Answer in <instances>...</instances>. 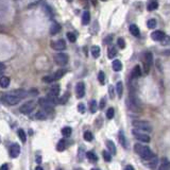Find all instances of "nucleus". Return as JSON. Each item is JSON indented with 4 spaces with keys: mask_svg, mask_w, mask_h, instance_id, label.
Listing matches in <instances>:
<instances>
[{
    "mask_svg": "<svg viewBox=\"0 0 170 170\" xmlns=\"http://www.w3.org/2000/svg\"><path fill=\"white\" fill-rule=\"evenodd\" d=\"M134 151L145 161H148L154 156V153L151 151V149L148 146H144L140 144L134 145Z\"/></svg>",
    "mask_w": 170,
    "mask_h": 170,
    "instance_id": "obj_1",
    "label": "nucleus"
},
{
    "mask_svg": "<svg viewBox=\"0 0 170 170\" xmlns=\"http://www.w3.org/2000/svg\"><path fill=\"white\" fill-rule=\"evenodd\" d=\"M126 105H128L129 110H131L132 112H135V113L142 111V102L137 98V96L133 93V90L126 99Z\"/></svg>",
    "mask_w": 170,
    "mask_h": 170,
    "instance_id": "obj_2",
    "label": "nucleus"
},
{
    "mask_svg": "<svg viewBox=\"0 0 170 170\" xmlns=\"http://www.w3.org/2000/svg\"><path fill=\"white\" fill-rule=\"evenodd\" d=\"M132 124H133L137 130H142V131H145V132L152 131V126H151V124L146 120H134L132 122Z\"/></svg>",
    "mask_w": 170,
    "mask_h": 170,
    "instance_id": "obj_3",
    "label": "nucleus"
},
{
    "mask_svg": "<svg viewBox=\"0 0 170 170\" xmlns=\"http://www.w3.org/2000/svg\"><path fill=\"white\" fill-rule=\"evenodd\" d=\"M36 108V102L34 100H30V101H27L26 103H23V105L19 108V112L21 114H30L32 111H33L34 108Z\"/></svg>",
    "mask_w": 170,
    "mask_h": 170,
    "instance_id": "obj_4",
    "label": "nucleus"
},
{
    "mask_svg": "<svg viewBox=\"0 0 170 170\" xmlns=\"http://www.w3.org/2000/svg\"><path fill=\"white\" fill-rule=\"evenodd\" d=\"M2 100H3V102H5L8 105H16L17 103L20 102L21 99L9 93V94H4V95H2Z\"/></svg>",
    "mask_w": 170,
    "mask_h": 170,
    "instance_id": "obj_5",
    "label": "nucleus"
},
{
    "mask_svg": "<svg viewBox=\"0 0 170 170\" xmlns=\"http://www.w3.org/2000/svg\"><path fill=\"white\" fill-rule=\"evenodd\" d=\"M53 60H54V63H55L57 66H66L68 63V55L66 53L60 52V53L54 55Z\"/></svg>",
    "mask_w": 170,
    "mask_h": 170,
    "instance_id": "obj_6",
    "label": "nucleus"
},
{
    "mask_svg": "<svg viewBox=\"0 0 170 170\" xmlns=\"http://www.w3.org/2000/svg\"><path fill=\"white\" fill-rule=\"evenodd\" d=\"M50 46H51L52 49L57 50V51H62V50L66 49V41L64 39H57V41H51Z\"/></svg>",
    "mask_w": 170,
    "mask_h": 170,
    "instance_id": "obj_7",
    "label": "nucleus"
},
{
    "mask_svg": "<svg viewBox=\"0 0 170 170\" xmlns=\"http://www.w3.org/2000/svg\"><path fill=\"white\" fill-rule=\"evenodd\" d=\"M153 65V55L151 52H147L145 54V72L148 73L150 71V68Z\"/></svg>",
    "mask_w": 170,
    "mask_h": 170,
    "instance_id": "obj_8",
    "label": "nucleus"
},
{
    "mask_svg": "<svg viewBox=\"0 0 170 170\" xmlns=\"http://www.w3.org/2000/svg\"><path fill=\"white\" fill-rule=\"evenodd\" d=\"M39 105L44 108V112H46V113H52L53 112V105L46 98H41L39 100Z\"/></svg>",
    "mask_w": 170,
    "mask_h": 170,
    "instance_id": "obj_9",
    "label": "nucleus"
},
{
    "mask_svg": "<svg viewBox=\"0 0 170 170\" xmlns=\"http://www.w3.org/2000/svg\"><path fill=\"white\" fill-rule=\"evenodd\" d=\"M132 133H133V135L135 136V138L138 139V140H140V142H150V140H151L150 136L146 134V133H142V132L137 131V130H133Z\"/></svg>",
    "mask_w": 170,
    "mask_h": 170,
    "instance_id": "obj_10",
    "label": "nucleus"
},
{
    "mask_svg": "<svg viewBox=\"0 0 170 170\" xmlns=\"http://www.w3.org/2000/svg\"><path fill=\"white\" fill-rule=\"evenodd\" d=\"M85 95V84L84 82H78L76 85V96L77 98L81 99Z\"/></svg>",
    "mask_w": 170,
    "mask_h": 170,
    "instance_id": "obj_11",
    "label": "nucleus"
},
{
    "mask_svg": "<svg viewBox=\"0 0 170 170\" xmlns=\"http://www.w3.org/2000/svg\"><path fill=\"white\" fill-rule=\"evenodd\" d=\"M19 153H20V146L18 144H12V146L10 147V156L16 158L18 157Z\"/></svg>",
    "mask_w": 170,
    "mask_h": 170,
    "instance_id": "obj_12",
    "label": "nucleus"
},
{
    "mask_svg": "<svg viewBox=\"0 0 170 170\" xmlns=\"http://www.w3.org/2000/svg\"><path fill=\"white\" fill-rule=\"evenodd\" d=\"M166 37V34L165 32L161 31V30H155L154 32L151 33V39L153 41H161Z\"/></svg>",
    "mask_w": 170,
    "mask_h": 170,
    "instance_id": "obj_13",
    "label": "nucleus"
},
{
    "mask_svg": "<svg viewBox=\"0 0 170 170\" xmlns=\"http://www.w3.org/2000/svg\"><path fill=\"white\" fill-rule=\"evenodd\" d=\"M10 94L16 96V97H18V98H20V99L26 98L27 95H28V93L23 89H14V90H12V92H10Z\"/></svg>",
    "mask_w": 170,
    "mask_h": 170,
    "instance_id": "obj_14",
    "label": "nucleus"
},
{
    "mask_svg": "<svg viewBox=\"0 0 170 170\" xmlns=\"http://www.w3.org/2000/svg\"><path fill=\"white\" fill-rule=\"evenodd\" d=\"M67 73V69H64V68H61V69H59L57 71H55L52 75V77H53V79H54V81H57V80H60L61 78H63L64 77V75H66Z\"/></svg>",
    "mask_w": 170,
    "mask_h": 170,
    "instance_id": "obj_15",
    "label": "nucleus"
},
{
    "mask_svg": "<svg viewBox=\"0 0 170 170\" xmlns=\"http://www.w3.org/2000/svg\"><path fill=\"white\" fill-rule=\"evenodd\" d=\"M140 76H142V68L139 65H136L131 72V78L132 79H138Z\"/></svg>",
    "mask_w": 170,
    "mask_h": 170,
    "instance_id": "obj_16",
    "label": "nucleus"
},
{
    "mask_svg": "<svg viewBox=\"0 0 170 170\" xmlns=\"http://www.w3.org/2000/svg\"><path fill=\"white\" fill-rule=\"evenodd\" d=\"M61 31V26H60V23H52L51 26H50V34L51 35H55V34H57L59 32Z\"/></svg>",
    "mask_w": 170,
    "mask_h": 170,
    "instance_id": "obj_17",
    "label": "nucleus"
},
{
    "mask_svg": "<svg viewBox=\"0 0 170 170\" xmlns=\"http://www.w3.org/2000/svg\"><path fill=\"white\" fill-rule=\"evenodd\" d=\"M118 139H119V142H120V145L122 146V147L128 148V140H126V135H124V131L119 132Z\"/></svg>",
    "mask_w": 170,
    "mask_h": 170,
    "instance_id": "obj_18",
    "label": "nucleus"
},
{
    "mask_svg": "<svg viewBox=\"0 0 170 170\" xmlns=\"http://www.w3.org/2000/svg\"><path fill=\"white\" fill-rule=\"evenodd\" d=\"M10 85V78L5 77V76H1L0 77V87L7 88Z\"/></svg>",
    "mask_w": 170,
    "mask_h": 170,
    "instance_id": "obj_19",
    "label": "nucleus"
},
{
    "mask_svg": "<svg viewBox=\"0 0 170 170\" xmlns=\"http://www.w3.org/2000/svg\"><path fill=\"white\" fill-rule=\"evenodd\" d=\"M66 148H67V142H66L65 139H61L57 145V150L59 152H62Z\"/></svg>",
    "mask_w": 170,
    "mask_h": 170,
    "instance_id": "obj_20",
    "label": "nucleus"
},
{
    "mask_svg": "<svg viewBox=\"0 0 170 170\" xmlns=\"http://www.w3.org/2000/svg\"><path fill=\"white\" fill-rule=\"evenodd\" d=\"M106 147L110 150V153H111V154H116L117 152L116 146H115V144H114L112 140H106Z\"/></svg>",
    "mask_w": 170,
    "mask_h": 170,
    "instance_id": "obj_21",
    "label": "nucleus"
},
{
    "mask_svg": "<svg viewBox=\"0 0 170 170\" xmlns=\"http://www.w3.org/2000/svg\"><path fill=\"white\" fill-rule=\"evenodd\" d=\"M89 21H90V13L88 11H85L82 15V25L83 26H86V25L89 23Z\"/></svg>",
    "mask_w": 170,
    "mask_h": 170,
    "instance_id": "obj_22",
    "label": "nucleus"
},
{
    "mask_svg": "<svg viewBox=\"0 0 170 170\" xmlns=\"http://www.w3.org/2000/svg\"><path fill=\"white\" fill-rule=\"evenodd\" d=\"M46 99L51 103L52 105H55V104H59V98H57V96H53L51 94H48L46 97Z\"/></svg>",
    "mask_w": 170,
    "mask_h": 170,
    "instance_id": "obj_23",
    "label": "nucleus"
},
{
    "mask_svg": "<svg viewBox=\"0 0 170 170\" xmlns=\"http://www.w3.org/2000/svg\"><path fill=\"white\" fill-rule=\"evenodd\" d=\"M112 67L115 71H120L122 69V64L119 60H114L113 61V64H112Z\"/></svg>",
    "mask_w": 170,
    "mask_h": 170,
    "instance_id": "obj_24",
    "label": "nucleus"
},
{
    "mask_svg": "<svg viewBox=\"0 0 170 170\" xmlns=\"http://www.w3.org/2000/svg\"><path fill=\"white\" fill-rule=\"evenodd\" d=\"M116 92H117V95H118L119 98H121V97H122V94H124V84H122V82H121V81L117 82Z\"/></svg>",
    "mask_w": 170,
    "mask_h": 170,
    "instance_id": "obj_25",
    "label": "nucleus"
},
{
    "mask_svg": "<svg viewBox=\"0 0 170 170\" xmlns=\"http://www.w3.org/2000/svg\"><path fill=\"white\" fill-rule=\"evenodd\" d=\"M148 162H149V163H148V164H147L148 167H150V168H151V169H154V168L156 167L157 163H158V160H157V157L154 155V156H153L152 158H150V160H148Z\"/></svg>",
    "mask_w": 170,
    "mask_h": 170,
    "instance_id": "obj_26",
    "label": "nucleus"
},
{
    "mask_svg": "<svg viewBox=\"0 0 170 170\" xmlns=\"http://www.w3.org/2000/svg\"><path fill=\"white\" fill-rule=\"evenodd\" d=\"M60 85L59 84H54V85H52L51 87H50V93L49 94H51V95H53V96H59L60 95Z\"/></svg>",
    "mask_w": 170,
    "mask_h": 170,
    "instance_id": "obj_27",
    "label": "nucleus"
},
{
    "mask_svg": "<svg viewBox=\"0 0 170 170\" xmlns=\"http://www.w3.org/2000/svg\"><path fill=\"white\" fill-rule=\"evenodd\" d=\"M158 8V2H157L156 0H152V1H150L149 4L147 7V10L148 11H154Z\"/></svg>",
    "mask_w": 170,
    "mask_h": 170,
    "instance_id": "obj_28",
    "label": "nucleus"
},
{
    "mask_svg": "<svg viewBox=\"0 0 170 170\" xmlns=\"http://www.w3.org/2000/svg\"><path fill=\"white\" fill-rule=\"evenodd\" d=\"M117 55V49L115 47H110L108 50V59H113Z\"/></svg>",
    "mask_w": 170,
    "mask_h": 170,
    "instance_id": "obj_29",
    "label": "nucleus"
},
{
    "mask_svg": "<svg viewBox=\"0 0 170 170\" xmlns=\"http://www.w3.org/2000/svg\"><path fill=\"white\" fill-rule=\"evenodd\" d=\"M92 55H93L95 59L100 57V47L99 46H94L92 48Z\"/></svg>",
    "mask_w": 170,
    "mask_h": 170,
    "instance_id": "obj_30",
    "label": "nucleus"
},
{
    "mask_svg": "<svg viewBox=\"0 0 170 170\" xmlns=\"http://www.w3.org/2000/svg\"><path fill=\"white\" fill-rule=\"evenodd\" d=\"M130 32L132 33V35L134 36H139V28L136 26V25H131L130 26Z\"/></svg>",
    "mask_w": 170,
    "mask_h": 170,
    "instance_id": "obj_31",
    "label": "nucleus"
},
{
    "mask_svg": "<svg viewBox=\"0 0 170 170\" xmlns=\"http://www.w3.org/2000/svg\"><path fill=\"white\" fill-rule=\"evenodd\" d=\"M34 117H35L36 119H39V120H45V119L47 118V114L46 112L44 111H39L34 115Z\"/></svg>",
    "mask_w": 170,
    "mask_h": 170,
    "instance_id": "obj_32",
    "label": "nucleus"
},
{
    "mask_svg": "<svg viewBox=\"0 0 170 170\" xmlns=\"http://www.w3.org/2000/svg\"><path fill=\"white\" fill-rule=\"evenodd\" d=\"M71 128H69V126H65V128H63L62 129V134L64 137H69L70 135H71Z\"/></svg>",
    "mask_w": 170,
    "mask_h": 170,
    "instance_id": "obj_33",
    "label": "nucleus"
},
{
    "mask_svg": "<svg viewBox=\"0 0 170 170\" xmlns=\"http://www.w3.org/2000/svg\"><path fill=\"white\" fill-rule=\"evenodd\" d=\"M18 137L20 138V140L23 142H27V134L25 133L23 129H19L18 130Z\"/></svg>",
    "mask_w": 170,
    "mask_h": 170,
    "instance_id": "obj_34",
    "label": "nucleus"
},
{
    "mask_svg": "<svg viewBox=\"0 0 170 170\" xmlns=\"http://www.w3.org/2000/svg\"><path fill=\"white\" fill-rule=\"evenodd\" d=\"M85 156L87 157L88 160H90V161H97V160H98L97 155H96L95 153L93 152V151H88V152H85Z\"/></svg>",
    "mask_w": 170,
    "mask_h": 170,
    "instance_id": "obj_35",
    "label": "nucleus"
},
{
    "mask_svg": "<svg viewBox=\"0 0 170 170\" xmlns=\"http://www.w3.org/2000/svg\"><path fill=\"white\" fill-rule=\"evenodd\" d=\"M97 108H98V105H97V102H96V100L90 101V103H89L90 113H96V112H97Z\"/></svg>",
    "mask_w": 170,
    "mask_h": 170,
    "instance_id": "obj_36",
    "label": "nucleus"
},
{
    "mask_svg": "<svg viewBox=\"0 0 170 170\" xmlns=\"http://www.w3.org/2000/svg\"><path fill=\"white\" fill-rule=\"evenodd\" d=\"M83 137H84V139L86 140V142H92V140H93V138H94L93 133H92V132H89V131L85 132L84 135H83Z\"/></svg>",
    "mask_w": 170,
    "mask_h": 170,
    "instance_id": "obj_37",
    "label": "nucleus"
},
{
    "mask_svg": "<svg viewBox=\"0 0 170 170\" xmlns=\"http://www.w3.org/2000/svg\"><path fill=\"white\" fill-rule=\"evenodd\" d=\"M156 20L155 19H149V20L147 21V26H148V28L149 29H154V28H156Z\"/></svg>",
    "mask_w": 170,
    "mask_h": 170,
    "instance_id": "obj_38",
    "label": "nucleus"
},
{
    "mask_svg": "<svg viewBox=\"0 0 170 170\" xmlns=\"http://www.w3.org/2000/svg\"><path fill=\"white\" fill-rule=\"evenodd\" d=\"M67 39L70 43H75L77 41V36H76L75 33H72V32H68L67 33Z\"/></svg>",
    "mask_w": 170,
    "mask_h": 170,
    "instance_id": "obj_39",
    "label": "nucleus"
},
{
    "mask_svg": "<svg viewBox=\"0 0 170 170\" xmlns=\"http://www.w3.org/2000/svg\"><path fill=\"white\" fill-rule=\"evenodd\" d=\"M114 115H115V111H114V108H110L108 110V112H106V117H108V119H113Z\"/></svg>",
    "mask_w": 170,
    "mask_h": 170,
    "instance_id": "obj_40",
    "label": "nucleus"
},
{
    "mask_svg": "<svg viewBox=\"0 0 170 170\" xmlns=\"http://www.w3.org/2000/svg\"><path fill=\"white\" fill-rule=\"evenodd\" d=\"M158 170H169V162H168V160L164 161V163L160 166Z\"/></svg>",
    "mask_w": 170,
    "mask_h": 170,
    "instance_id": "obj_41",
    "label": "nucleus"
},
{
    "mask_svg": "<svg viewBox=\"0 0 170 170\" xmlns=\"http://www.w3.org/2000/svg\"><path fill=\"white\" fill-rule=\"evenodd\" d=\"M102 155H103V158L106 161V162H111L112 160V154L108 151H103L102 152Z\"/></svg>",
    "mask_w": 170,
    "mask_h": 170,
    "instance_id": "obj_42",
    "label": "nucleus"
},
{
    "mask_svg": "<svg viewBox=\"0 0 170 170\" xmlns=\"http://www.w3.org/2000/svg\"><path fill=\"white\" fill-rule=\"evenodd\" d=\"M98 80L100 82V84H104V81H105V76H104V72L103 71H99L98 75Z\"/></svg>",
    "mask_w": 170,
    "mask_h": 170,
    "instance_id": "obj_43",
    "label": "nucleus"
},
{
    "mask_svg": "<svg viewBox=\"0 0 170 170\" xmlns=\"http://www.w3.org/2000/svg\"><path fill=\"white\" fill-rule=\"evenodd\" d=\"M43 81H44V82H46V83H53V82H55V81H54V79H53V77H52V75L44 77V78H43Z\"/></svg>",
    "mask_w": 170,
    "mask_h": 170,
    "instance_id": "obj_44",
    "label": "nucleus"
},
{
    "mask_svg": "<svg viewBox=\"0 0 170 170\" xmlns=\"http://www.w3.org/2000/svg\"><path fill=\"white\" fill-rule=\"evenodd\" d=\"M117 44H118V46L120 47V49L126 48V41H124V39H120V37H119V39H117Z\"/></svg>",
    "mask_w": 170,
    "mask_h": 170,
    "instance_id": "obj_45",
    "label": "nucleus"
},
{
    "mask_svg": "<svg viewBox=\"0 0 170 170\" xmlns=\"http://www.w3.org/2000/svg\"><path fill=\"white\" fill-rule=\"evenodd\" d=\"M68 97H69V95H68V94H65V95L63 96L62 98L59 99V104H65V103L67 102Z\"/></svg>",
    "mask_w": 170,
    "mask_h": 170,
    "instance_id": "obj_46",
    "label": "nucleus"
},
{
    "mask_svg": "<svg viewBox=\"0 0 170 170\" xmlns=\"http://www.w3.org/2000/svg\"><path fill=\"white\" fill-rule=\"evenodd\" d=\"M78 111L80 112L81 114H84V112H85V105L83 104V103H79V104H78Z\"/></svg>",
    "mask_w": 170,
    "mask_h": 170,
    "instance_id": "obj_47",
    "label": "nucleus"
},
{
    "mask_svg": "<svg viewBox=\"0 0 170 170\" xmlns=\"http://www.w3.org/2000/svg\"><path fill=\"white\" fill-rule=\"evenodd\" d=\"M108 94H110V97H111L112 99L115 97V92H114V87L113 86H108Z\"/></svg>",
    "mask_w": 170,
    "mask_h": 170,
    "instance_id": "obj_48",
    "label": "nucleus"
},
{
    "mask_svg": "<svg viewBox=\"0 0 170 170\" xmlns=\"http://www.w3.org/2000/svg\"><path fill=\"white\" fill-rule=\"evenodd\" d=\"M112 39H113V36H112V35H108V36H106L105 39H104V44H105V45L111 44Z\"/></svg>",
    "mask_w": 170,
    "mask_h": 170,
    "instance_id": "obj_49",
    "label": "nucleus"
},
{
    "mask_svg": "<svg viewBox=\"0 0 170 170\" xmlns=\"http://www.w3.org/2000/svg\"><path fill=\"white\" fill-rule=\"evenodd\" d=\"M78 154H79V158H80V160H82V158H83V155L85 154V152H84V150H83V148H80V149H79V152H78Z\"/></svg>",
    "mask_w": 170,
    "mask_h": 170,
    "instance_id": "obj_50",
    "label": "nucleus"
},
{
    "mask_svg": "<svg viewBox=\"0 0 170 170\" xmlns=\"http://www.w3.org/2000/svg\"><path fill=\"white\" fill-rule=\"evenodd\" d=\"M105 103H106L105 98H102V99H101V101H100V106H99V108H100L101 110H102V108H104V106H105Z\"/></svg>",
    "mask_w": 170,
    "mask_h": 170,
    "instance_id": "obj_51",
    "label": "nucleus"
},
{
    "mask_svg": "<svg viewBox=\"0 0 170 170\" xmlns=\"http://www.w3.org/2000/svg\"><path fill=\"white\" fill-rule=\"evenodd\" d=\"M0 170H9V167L7 164H3V165H1V167H0Z\"/></svg>",
    "mask_w": 170,
    "mask_h": 170,
    "instance_id": "obj_52",
    "label": "nucleus"
},
{
    "mask_svg": "<svg viewBox=\"0 0 170 170\" xmlns=\"http://www.w3.org/2000/svg\"><path fill=\"white\" fill-rule=\"evenodd\" d=\"M124 170H135V169H134V167H133L132 165H128V166H126Z\"/></svg>",
    "mask_w": 170,
    "mask_h": 170,
    "instance_id": "obj_53",
    "label": "nucleus"
},
{
    "mask_svg": "<svg viewBox=\"0 0 170 170\" xmlns=\"http://www.w3.org/2000/svg\"><path fill=\"white\" fill-rule=\"evenodd\" d=\"M0 69L1 70H4L5 69V65L3 63H0Z\"/></svg>",
    "mask_w": 170,
    "mask_h": 170,
    "instance_id": "obj_54",
    "label": "nucleus"
},
{
    "mask_svg": "<svg viewBox=\"0 0 170 170\" xmlns=\"http://www.w3.org/2000/svg\"><path fill=\"white\" fill-rule=\"evenodd\" d=\"M35 170H44V169H43V168H41V166H39V167H36V168H35Z\"/></svg>",
    "mask_w": 170,
    "mask_h": 170,
    "instance_id": "obj_55",
    "label": "nucleus"
},
{
    "mask_svg": "<svg viewBox=\"0 0 170 170\" xmlns=\"http://www.w3.org/2000/svg\"><path fill=\"white\" fill-rule=\"evenodd\" d=\"M2 73H3V70H1V69H0V76L2 75Z\"/></svg>",
    "mask_w": 170,
    "mask_h": 170,
    "instance_id": "obj_56",
    "label": "nucleus"
},
{
    "mask_svg": "<svg viewBox=\"0 0 170 170\" xmlns=\"http://www.w3.org/2000/svg\"><path fill=\"white\" fill-rule=\"evenodd\" d=\"M96 3H97L96 2V0H93V4H96Z\"/></svg>",
    "mask_w": 170,
    "mask_h": 170,
    "instance_id": "obj_57",
    "label": "nucleus"
},
{
    "mask_svg": "<svg viewBox=\"0 0 170 170\" xmlns=\"http://www.w3.org/2000/svg\"><path fill=\"white\" fill-rule=\"evenodd\" d=\"M57 170H63V169H61V168H59V169H57Z\"/></svg>",
    "mask_w": 170,
    "mask_h": 170,
    "instance_id": "obj_58",
    "label": "nucleus"
},
{
    "mask_svg": "<svg viewBox=\"0 0 170 170\" xmlns=\"http://www.w3.org/2000/svg\"><path fill=\"white\" fill-rule=\"evenodd\" d=\"M101 1H108V0H101Z\"/></svg>",
    "mask_w": 170,
    "mask_h": 170,
    "instance_id": "obj_59",
    "label": "nucleus"
},
{
    "mask_svg": "<svg viewBox=\"0 0 170 170\" xmlns=\"http://www.w3.org/2000/svg\"><path fill=\"white\" fill-rule=\"evenodd\" d=\"M92 170H100V169H92Z\"/></svg>",
    "mask_w": 170,
    "mask_h": 170,
    "instance_id": "obj_60",
    "label": "nucleus"
},
{
    "mask_svg": "<svg viewBox=\"0 0 170 170\" xmlns=\"http://www.w3.org/2000/svg\"><path fill=\"white\" fill-rule=\"evenodd\" d=\"M68 1H69V2H71V1H72V0H68Z\"/></svg>",
    "mask_w": 170,
    "mask_h": 170,
    "instance_id": "obj_61",
    "label": "nucleus"
}]
</instances>
